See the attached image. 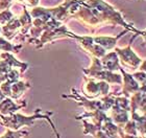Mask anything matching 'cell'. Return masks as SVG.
<instances>
[{"mask_svg":"<svg viewBox=\"0 0 146 138\" xmlns=\"http://www.w3.org/2000/svg\"><path fill=\"white\" fill-rule=\"evenodd\" d=\"M14 18V13L9 9H4L2 12H0V24L4 25L6 24L9 20Z\"/></svg>","mask_w":146,"mask_h":138,"instance_id":"obj_14","label":"cell"},{"mask_svg":"<svg viewBox=\"0 0 146 138\" xmlns=\"http://www.w3.org/2000/svg\"><path fill=\"white\" fill-rule=\"evenodd\" d=\"M6 96L4 94H3L2 93V91H1V90H0V103H1V101H3V99H4V98H5Z\"/></svg>","mask_w":146,"mask_h":138,"instance_id":"obj_17","label":"cell"},{"mask_svg":"<svg viewBox=\"0 0 146 138\" xmlns=\"http://www.w3.org/2000/svg\"><path fill=\"white\" fill-rule=\"evenodd\" d=\"M22 47H23L22 44H20V45H14V44L9 43L6 39L0 37V50H3L4 52L18 53V52H20Z\"/></svg>","mask_w":146,"mask_h":138,"instance_id":"obj_12","label":"cell"},{"mask_svg":"<svg viewBox=\"0 0 146 138\" xmlns=\"http://www.w3.org/2000/svg\"><path fill=\"white\" fill-rule=\"evenodd\" d=\"M46 120H48V123H50V126H51V129L53 130V132H54V134H55V137H56V138H61V136H60L58 132L56 131V129H55V126L53 125V123H52L51 120H50V117H49V118H47Z\"/></svg>","mask_w":146,"mask_h":138,"instance_id":"obj_16","label":"cell"},{"mask_svg":"<svg viewBox=\"0 0 146 138\" xmlns=\"http://www.w3.org/2000/svg\"><path fill=\"white\" fill-rule=\"evenodd\" d=\"M26 107V103H22V104H17L13 101L12 98L5 97L1 103H0V114L3 116H9L12 114L16 113L18 110L22 108Z\"/></svg>","mask_w":146,"mask_h":138,"instance_id":"obj_7","label":"cell"},{"mask_svg":"<svg viewBox=\"0 0 146 138\" xmlns=\"http://www.w3.org/2000/svg\"><path fill=\"white\" fill-rule=\"evenodd\" d=\"M123 74V90H122V94H124L125 97H128L131 93H135V92H137L140 90V88L142 86H140L139 84L136 82L134 77H133V74H129V73H126L123 69H120Z\"/></svg>","mask_w":146,"mask_h":138,"instance_id":"obj_6","label":"cell"},{"mask_svg":"<svg viewBox=\"0 0 146 138\" xmlns=\"http://www.w3.org/2000/svg\"><path fill=\"white\" fill-rule=\"evenodd\" d=\"M31 87V85L25 83L23 81H18L13 84H9L7 82H3L2 84H0V90L2 91V93L6 97H9L12 99H18Z\"/></svg>","mask_w":146,"mask_h":138,"instance_id":"obj_5","label":"cell"},{"mask_svg":"<svg viewBox=\"0 0 146 138\" xmlns=\"http://www.w3.org/2000/svg\"><path fill=\"white\" fill-rule=\"evenodd\" d=\"M0 34H1V26H0Z\"/></svg>","mask_w":146,"mask_h":138,"instance_id":"obj_18","label":"cell"},{"mask_svg":"<svg viewBox=\"0 0 146 138\" xmlns=\"http://www.w3.org/2000/svg\"><path fill=\"white\" fill-rule=\"evenodd\" d=\"M19 31H21V22L19 18H13L1 28V33L7 40H12L13 38H15Z\"/></svg>","mask_w":146,"mask_h":138,"instance_id":"obj_9","label":"cell"},{"mask_svg":"<svg viewBox=\"0 0 146 138\" xmlns=\"http://www.w3.org/2000/svg\"><path fill=\"white\" fill-rule=\"evenodd\" d=\"M0 59H2L3 61H5L6 64L9 65L12 69H14V68H20L21 69V73L25 72L28 67V65L26 63L19 62L11 52H3V53H1L0 55Z\"/></svg>","mask_w":146,"mask_h":138,"instance_id":"obj_11","label":"cell"},{"mask_svg":"<svg viewBox=\"0 0 146 138\" xmlns=\"http://www.w3.org/2000/svg\"><path fill=\"white\" fill-rule=\"evenodd\" d=\"M138 36V34H135L134 38L131 40V43L128 44V46H126L125 48H117L116 47L115 50H116V53L118 55L120 59V62H121V64L124 66V67H127L129 69H137L139 66H140L141 60L139 57H138L134 51H133V49L131 48V42L134 41V39Z\"/></svg>","mask_w":146,"mask_h":138,"instance_id":"obj_4","label":"cell"},{"mask_svg":"<svg viewBox=\"0 0 146 138\" xmlns=\"http://www.w3.org/2000/svg\"><path fill=\"white\" fill-rule=\"evenodd\" d=\"M86 84L84 85L82 92L87 98L89 99H94V98L102 97L110 93V85L107 82H97V81L91 80V79H86Z\"/></svg>","mask_w":146,"mask_h":138,"instance_id":"obj_3","label":"cell"},{"mask_svg":"<svg viewBox=\"0 0 146 138\" xmlns=\"http://www.w3.org/2000/svg\"><path fill=\"white\" fill-rule=\"evenodd\" d=\"M1 116H2V115H1V114H0V117H1Z\"/></svg>","mask_w":146,"mask_h":138,"instance_id":"obj_19","label":"cell"},{"mask_svg":"<svg viewBox=\"0 0 146 138\" xmlns=\"http://www.w3.org/2000/svg\"><path fill=\"white\" fill-rule=\"evenodd\" d=\"M84 72L88 74V77L104 81L107 83L122 84V77L120 74H116L113 71L106 70L102 68L100 63V59L92 57V65L89 69H84Z\"/></svg>","mask_w":146,"mask_h":138,"instance_id":"obj_2","label":"cell"},{"mask_svg":"<svg viewBox=\"0 0 146 138\" xmlns=\"http://www.w3.org/2000/svg\"><path fill=\"white\" fill-rule=\"evenodd\" d=\"M52 112H49V113L46 114H41V109H36L35 111L34 115L31 116H25V115H22V114H12V115H9V116H1L0 117V123L4 126L7 129L11 130H20L22 127L27 126L31 127L33 123L36 119L38 118H44V119H47L52 115Z\"/></svg>","mask_w":146,"mask_h":138,"instance_id":"obj_1","label":"cell"},{"mask_svg":"<svg viewBox=\"0 0 146 138\" xmlns=\"http://www.w3.org/2000/svg\"><path fill=\"white\" fill-rule=\"evenodd\" d=\"M133 77H134L136 82H137L139 85L141 84V86H145V72L142 71V72H136V73L133 74Z\"/></svg>","mask_w":146,"mask_h":138,"instance_id":"obj_15","label":"cell"},{"mask_svg":"<svg viewBox=\"0 0 146 138\" xmlns=\"http://www.w3.org/2000/svg\"><path fill=\"white\" fill-rule=\"evenodd\" d=\"M127 31H128V29L125 28L124 31H122L121 34H119L117 37H107V36L102 37V36H100V37L93 38V40H94V43L100 45L101 47H104L106 50H111V49H113L116 46V43H117V41L119 40V38L121 37L122 35H124L125 33H127Z\"/></svg>","mask_w":146,"mask_h":138,"instance_id":"obj_10","label":"cell"},{"mask_svg":"<svg viewBox=\"0 0 146 138\" xmlns=\"http://www.w3.org/2000/svg\"><path fill=\"white\" fill-rule=\"evenodd\" d=\"M26 135H28L27 131H23V130H17V131H15V130L7 129L6 132L2 136H0V138H22Z\"/></svg>","mask_w":146,"mask_h":138,"instance_id":"obj_13","label":"cell"},{"mask_svg":"<svg viewBox=\"0 0 146 138\" xmlns=\"http://www.w3.org/2000/svg\"><path fill=\"white\" fill-rule=\"evenodd\" d=\"M100 63L102 68L106 70L114 71L121 69V66L119 65L118 55L115 51H111L107 55H104L102 58H100Z\"/></svg>","mask_w":146,"mask_h":138,"instance_id":"obj_8","label":"cell"}]
</instances>
